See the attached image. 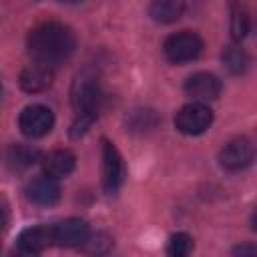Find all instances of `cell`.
I'll return each instance as SVG.
<instances>
[{
  "label": "cell",
  "mask_w": 257,
  "mask_h": 257,
  "mask_svg": "<svg viewBox=\"0 0 257 257\" xmlns=\"http://www.w3.org/2000/svg\"><path fill=\"white\" fill-rule=\"evenodd\" d=\"M76 48V36L72 28L60 22H42L28 34V52L34 62L54 66L66 60Z\"/></svg>",
  "instance_id": "obj_1"
},
{
  "label": "cell",
  "mask_w": 257,
  "mask_h": 257,
  "mask_svg": "<svg viewBox=\"0 0 257 257\" xmlns=\"http://www.w3.org/2000/svg\"><path fill=\"white\" fill-rule=\"evenodd\" d=\"M70 102H72V108L76 112V120L72 124L70 135L80 137L82 133H86V128L96 118L98 102H100L98 80L92 72L84 70V72L76 74V78L72 82V88H70Z\"/></svg>",
  "instance_id": "obj_2"
},
{
  "label": "cell",
  "mask_w": 257,
  "mask_h": 257,
  "mask_svg": "<svg viewBox=\"0 0 257 257\" xmlns=\"http://www.w3.org/2000/svg\"><path fill=\"white\" fill-rule=\"evenodd\" d=\"M165 56L175 64H185L191 60H197L203 52V40L199 34L191 30H181L177 34H171L163 44Z\"/></svg>",
  "instance_id": "obj_3"
},
{
  "label": "cell",
  "mask_w": 257,
  "mask_h": 257,
  "mask_svg": "<svg viewBox=\"0 0 257 257\" xmlns=\"http://www.w3.org/2000/svg\"><path fill=\"white\" fill-rule=\"evenodd\" d=\"M213 122V110L205 102H189L175 114V126L183 135H201Z\"/></svg>",
  "instance_id": "obj_4"
},
{
  "label": "cell",
  "mask_w": 257,
  "mask_h": 257,
  "mask_svg": "<svg viewBox=\"0 0 257 257\" xmlns=\"http://www.w3.org/2000/svg\"><path fill=\"white\" fill-rule=\"evenodd\" d=\"M18 126L22 131V135H26L30 139H40L52 131L54 114L44 104H28L26 108H22V112L18 116Z\"/></svg>",
  "instance_id": "obj_5"
},
{
  "label": "cell",
  "mask_w": 257,
  "mask_h": 257,
  "mask_svg": "<svg viewBox=\"0 0 257 257\" xmlns=\"http://www.w3.org/2000/svg\"><path fill=\"white\" fill-rule=\"evenodd\" d=\"M253 145L249 139L245 137H237V139H231L219 153V163L225 171H231V173H237V171H243L247 169L251 163H253Z\"/></svg>",
  "instance_id": "obj_6"
},
{
  "label": "cell",
  "mask_w": 257,
  "mask_h": 257,
  "mask_svg": "<svg viewBox=\"0 0 257 257\" xmlns=\"http://www.w3.org/2000/svg\"><path fill=\"white\" fill-rule=\"evenodd\" d=\"M122 177H124V167H122V157L118 153V149L102 139V187L108 195L116 193L122 185Z\"/></svg>",
  "instance_id": "obj_7"
},
{
  "label": "cell",
  "mask_w": 257,
  "mask_h": 257,
  "mask_svg": "<svg viewBox=\"0 0 257 257\" xmlns=\"http://www.w3.org/2000/svg\"><path fill=\"white\" fill-rule=\"evenodd\" d=\"M90 231H88V225L86 221L78 219V217H70V219H64L60 223H56L52 227V241L60 247H76V245H82L86 239H88Z\"/></svg>",
  "instance_id": "obj_8"
},
{
  "label": "cell",
  "mask_w": 257,
  "mask_h": 257,
  "mask_svg": "<svg viewBox=\"0 0 257 257\" xmlns=\"http://www.w3.org/2000/svg\"><path fill=\"white\" fill-rule=\"evenodd\" d=\"M185 92L197 102H209L221 94V80L211 72H195L185 80Z\"/></svg>",
  "instance_id": "obj_9"
},
{
  "label": "cell",
  "mask_w": 257,
  "mask_h": 257,
  "mask_svg": "<svg viewBox=\"0 0 257 257\" xmlns=\"http://www.w3.org/2000/svg\"><path fill=\"white\" fill-rule=\"evenodd\" d=\"M54 80V70L48 64L34 62L20 72V86L26 92H42Z\"/></svg>",
  "instance_id": "obj_10"
},
{
  "label": "cell",
  "mask_w": 257,
  "mask_h": 257,
  "mask_svg": "<svg viewBox=\"0 0 257 257\" xmlns=\"http://www.w3.org/2000/svg\"><path fill=\"white\" fill-rule=\"evenodd\" d=\"M26 197L36 205H52L60 197V187H58L56 179L42 175V177H36L28 183Z\"/></svg>",
  "instance_id": "obj_11"
},
{
  "label": "cell",
  "mask_w": 257,
  "mask_h": 257,
  "mask_svg": "<svg viewBox=\"0 0 257 257\" xmlns=\"http://www.w3.org/2000/svg\"><path fill=\"white\" fill-rule=\"evenodd\" d=\"M52 243H54L52 241V227H44V225L24 229L18 237V247L24 253H40Z\"/></svg>",
  "instance_id": "obj_12"
},
{
  "label": "cell",
  "mask_w": 257,
  "mask_h": 257,
  "mask_svg": "<svg viewBox=\"0 0 257 257\" xmlns=\"http://www.w3.org/2000/svg\"><path fill=\"white\" fill-rule=\"evenodd\" d=\"M74 163H76V159H74V155L70 151L58 149V151L48 153L42 159V169H44V175H48V177L58 181V179H62V177L72 173Z\"/></svg>",
  "instance_id": "obj_13"
},
{
  "label": "cell",
  "mask_w": 257,
  "mask_h": 257,
  "mask_svg": "<svg viewBox=\"0 0 257 257\" xmlns=\"http://www.w3.org/2000/svg\"><path fill=\"white\" fill-rule=\"evenodd\" d=\"M185 12V0H151L149 14L159 24H173Z\"/></svg>",
  "instance_id": "obj_14"
},
{
  "label": "cell",
  "mask_w": 257,
  "mask_h": 257,
  "mask_svg": "<svg viewBox=\"0 0 257 257\" xmlns=\"http://www.w3.org/2000/svg\"><path fill=\"white\" fill-rule=\"evenodd\" d=\"M223 62H225V66L229 68V72L241 74V72H245V68H247V64H249V58H247V54H245L241 48L229 46V48H225V52H223Z\"/></svg>",
  "instance_id": "obj_15"
},
{
  "label": "cell",
  "mask_w": 257,
  "mask_h": 257,
  "mask_svg": "<svg viewBox=\"0 0 257 257\" xmlns=\"http://www.w3.org/2000/svg\"><path fill=\"white\" fill-rule=\"evenodd\" d=\"M191 249H193V239L187 233H175L167 245V253L173 257H185L191 253Z\"/></svg>",
  "instance_id": "obj_16"
},
{
  "label": "cell",
  "mask_w": 257,
  "mask_h": 257,
  "mask_svg": "<svg viewBox=\"0 0 257 257\" xmlns=\"http://www.w3.org/2000/svg\"><path fill=\"white\" fill-rule=\"evenodd\" d=\"M34 159H36V151L30 149V147H26V145H16V147H12L10 153H8V161H10L14 167H18V169L32 165Z\"/></svg>",
  "instance_id": "obj_17"
},
{
  "label": "cell",
  "mask_w": 257,
  "mask_h": 257,
  "mask_svg": "<svg viewBox=\"0 0 257 257\" xmlns=\"http://www.w3.org/2000/svg\"><path fill=\"white\" fill-rule=\"evenodd\" d=\"M231 32H233V38H235V40L245 38V34L249 32V16H247V12H245V10L237 8V10L233 12Z\"/></svg>",
  "instance_id": "obj_18"
},
{
  "label": "cell",
  "mask_w": 257,
  "mask_h": 257,
  "mask_svg": "<svg viewBox=\"0 0 257 257\" xmlns=\"http://www.w3.org/2000/svg\"><path fill=\"white\" fill-rule=\"evenodd\" d=\"M233 253H241V255H253V253H255V249H253V247H237Z\"/></svg>",
  "instance_id": "obj_19"
},
{
  "label": "cell",
  "mask_w": 257,
  "mask_h": 257,
  "mask_svg": "<svg viewBox=\"0 0 257 257\" xmlns=\"http://www.w3.org/2000/svg\"><path fill=\"white\" fill-rule=\"evenodd\" d=\"M4 225H6V215H4V211L0 209V233H2V229H4Z\"/></svg>",
  "instance_id": "obj_20"
},
{
  "label": "cell",
  "mask_w": 257,
  "mask_h": 257,
  "mask_svg": "<svg viewBox=\"0 0 257 257\" xmlns=\"http://www.w3.org/2000/svg\"><path fill=\"white\" fill-rule=\"evenodd\" d=\"M62 2H68V4H76V2H82V0H62Z\"/></svg>",
  "instance_id": "obj_21"
},
{
  "label": "cell",
  "mask_w": 257,
  "mask_h": 257,
  "mask_svg": "<svg viewBox=\"0 0 257 257\" xmlns=\"http://www.w3.org/2000/svg\"><path fill=\"white\" fill-rule=\"evenodd\" d=\"M0 94H2V84H0Z\"/></svg>",
  "instance_id": "obj_22"
}]
</instances>
